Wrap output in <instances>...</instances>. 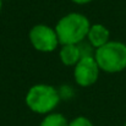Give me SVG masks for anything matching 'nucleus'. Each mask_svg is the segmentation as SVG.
<instances>
[{
  "label": "nucleus",
  "mask_w": 126,
  "mask_h": 126,
  "mask_svg": "<svg viewBox=\"0 0 126 126\" xmlns=\"http://www.w3.org/2000/svg\"><path fill=\"white\" fill-rule=\"evenodd\" d=\"M91 22L87 16L80 12H70L63 16L55 25V31L60 45L80 44L87 38Z\"/></svg>",
  "instance_id": "f257e3e1"
},
{
  "label": "nucleus",
  "mask_w": 126,
  "mask_h": 126,
  "mask_svg": "<svg viewBox=\"0 0 126 126\" xmlns=\"http://www.w3.org/2000/svg\"><path fill=\"white\" fill-rule=\"evenodd\" d=\"M61 98L59 89L47 83L33 84L26 93L25 103L27 108L39 115H48L55 110Z\"/></svg>",
  "instance_id": "f03ea898"
},
{
  "label": "nucleus",
  "mask_w": 126,
  "mask_h": 126,
  "mask_svg": "<svg viewBox=\"0 0 126 126\" xmlns=\"http://www.w3.org/2000/svg\"><path fill=\"white\" fill-rule=\"evenodd\" d=\"M94 59L107 74H118L126 69V44L119 41H109L94 50Z\"/></svg>",
  "instance_id": "7ed1b4c3"
},
{
  "label": "nucleus",
  "mask_w": 126,
  "mask_h": 126,
  "mask_svg": "<svg viewBox=\"0 0 126 126\" xmlns=\"http://www.w3.org/2000/svg\"><path fill=\"white\" fill-rule=\"evenodd\" d=\"M28 39L32 47L41 53H51L60 45L55 28L48 25H36L30 30Z\"/></svg>",
  "instance_id": "20e7f679"
},
{
  "label": "nucleus",
  "mask_w": 126,
  "mask_h": 126,
  "mask_svg": "<svg viewBox=\"0 0 126 126\" xmlns=\"http://www.w3.org/2000/svg\"><path fill=\"white\" fill-rule=\"evenodd\" d=\"M100 69L94 55H84L74 66V80L80 87H89L99 79Z\"/></svg>",
  "instance_id": "39448f33"
},
{
  "label": "nucleus",
  "mask_w": 126,
  "mask_h": 126,
  "mask_svg": "<svg viewBox=\"0 0 126 126\" xmlns=\"http://www.w3.org/2000/svg\"><path fill=\"white\" fill-rule=\"evenodd\" d=\"M88 43L94 48L98 49L110 41V32L109 30L102 23H93L89 27L87 38Z\"/></svg>",
  "instance_id": "423d86ee"
},
{
  "label": "nucleus",
  "mask_w": 126,
  "mask_h": 126,
  "mask_svg": "<svg viewBox=\"0 0 126 126\" xmlns=\"http://www.w3.org/2000/svg\"><path fill=\"white\" fill-rule=\"evenodd\" d=\"M83 56V53L81 50L80 44H65L61 45L59 51L60 61L65 66H75L80 59Z\"/></svg>",
  "instance_id": "0eeeda50"
},
{
  "label": "nucleus",
  "mask_w": 126,
  "mask_h": 126,
  "mask_svg": "<svg viewBox=\"0 0 126 126\" xmlns=\"http://www.w3.org/2000/svg\"><path fill=\"white\" fill-rule=\"evenodd\" d=\"M69 123L70 121L65 118V115L53 111L48 115H44L39 126H69Z\"/></svg>",
  "instance_id": "6e6552de"
},
{
  "label": "nucleus",
  "mask_w": 126,
  "mask_h": 126,
  "mask_svg": "<svg viewBox=\"0 0 126 126\" xmlns=\"http://www.w3.org/2000/svg\"><path fill=\"white\" fill-rule=\"evenodd\" d=\"M69 126H93V124H92V121H91L88 118L80 115V116L74 118V119L69 123Z\"/></svg>",
  "instance_id": "1a4fd4ad"
},
{
  "label": "nucleus",
  "mask_w": 126,
  "mask_h": 126,
  "mask_svg": "<svg viewBox=\"0 0 126 126\" xmlns=\"http://www.w3.org/2000/svg\"><path fill=\"white\" fill-rule=\"evenodd\" d=\"M59 94L61 99H70L74 95V91L70 86H61L59 88Z\"/></svg>",
  "instance_id": "9d476101"
},
{
  "label": "nucleus",
  "mask_w": 126,
  "mask_h": 126,
  "mask_svg": "<svg viewBox=\"0 0 126 126\" xmlns=\"http://www.w3.org/2000/svg\"><path fill=\"white\" fill-rule=\"evenodd\" d=\"M71 1L77 4V5H86V4H89L92 0H71Z\"/></svg>",
  "instance_id": "9b49d317"
},
{
  "label": "nucleus",
  "mask_w": 126,
  "mask_h": 126,
  "mask_svg": "<svg viewBox=\"0 0 126 126\" xmlns=\"http://www.w3.org/2000/svg\"><path fill=\"white\" fill-rule=\"evenodd\" d=\"M1 9H2V1L0 0V11H1Z\"/></svg>",
  "instance_id": "f8f14e48"
},
{
  "label": "nucleus",
  "mask_w": 126,
  "mask_h": 126,
  "mask_svg": "<svg viewBox=\"0 0 126 126\" xmlns=\"http://www.w3.org/2000/svg\"><path fill=\"white\" fill-rule=\"evenodd\" d=\"M124 126H126V123H125V124H124Z\"/></svg>",
  "instance_id": "ddd939ff"
},
{
  "label": "nucleus",
  "mask_w": 126,
  "mask_h": 126,
  "mask_svg": "<svg viewBox=\"0 0 126 126\" xmlns=\"http://www.w3.org/2000/svg\"><path fill=\"white\" fill-rule=\"evenodd\" d=\"M1 1H6V0H1Z\"/></svg>",
  "instance_id": "4468645a"
}]
</instances>
